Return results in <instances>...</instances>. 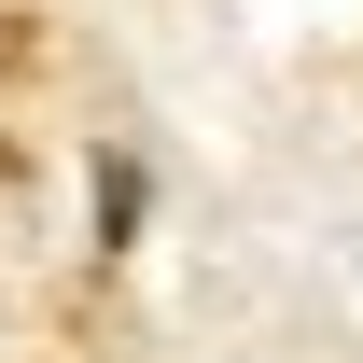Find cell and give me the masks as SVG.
I'll list each match as a JSON object with an SVG mask.
<instances>
[{
    "label": "cell",
    "mask_w": 363,
    "mask_h": 363,
    "mask_svg": "<svg viewBox=\"0 0 363 363\" xmlns=\"http://www.w3.org/2000/svg\"><path fill=\"white\" fill-rule=\"evenodd\" d=\"M140 224V154H98V252Z\"/></svg>",
    "instance_id": "cell-1"
}]
</instances>
